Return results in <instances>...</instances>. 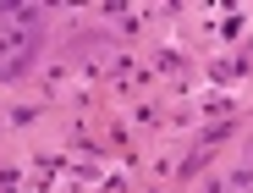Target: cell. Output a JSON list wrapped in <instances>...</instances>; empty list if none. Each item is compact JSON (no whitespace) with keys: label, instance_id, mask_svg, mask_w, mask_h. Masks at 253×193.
Listing matches in <instances>:
<instances>
[{"label":"cell","instance_id":"1","mask_svg":"<svg viewBox=\"0 0 253 193\" xmlns=\"http://www.w3.org/2000/svg\"><path fill=\"white\" fill-rule=\"evenodd\" d=\"M44 50V11L33 6H0V83L22 77Z\"/></svg>","mask_w":253,"mask_h":193},{"label":"cell","instance_id":"2","mask_svg":"<svg viewBox=\"0 0 253 193\" xmlns=\"http://www.w3.org/2000/svg\"><path fill=\"white\" fill-rule=\"evenodd\" d=\"M209 193H253V166H242V171H231L226 182H215Z\"/></svg>","mask_w":253,"mask_h":193}]
</instances>
